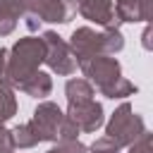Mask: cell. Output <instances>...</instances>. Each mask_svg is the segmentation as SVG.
I'll return each instance as SVG.
<instances>
[{
  "instance_id": "cell-7",
  "label": "cell",
  "mask_w": 153,
  "mask_h": 153,
  "mask_svg": "<svg viewBox=\"0 0 153 153\" xmlns=\"http://www.w3.org/2000/svg\"><path fill=\"white\" fill-rule=\"evenodd\" d=\"M62 117H65V112L60 110L57 103L43 100V103H38V108L33 110V117H31L29 124H31V129L36 131L38 141H57Z\"/></svg>"
},
{
  "instance_id": "cell-14",
  "label": "cell",
  "mask_w": 153,
  "mask_h": 153,
  "mask_svg": "<svg viewBox=\"0 0 153 153\" xmlns=\"http://www.w3.org/2000/svg\"><path fill=\"white\" fill-rule=\"evenodd\" d=\"M17 115V98H14V88L0 81V124H5L7 120H12Z\"/></svg>"
},
{
  "instance_id": "cell-5",
  "label": "cell",
  "mask_w": 153,
  "mask_h": 153,
  "mask_svg": "<svg viewBox=\"0 0 153 153\" xmlns=\"http://www.w3.org/2000/svg\"><path fill=\"white\" fill-rule=\"evenodd\" d=\"M76 12L74 0H29V12L24 14L26 29L36 31L41 22L50 24H67Z\"/></svg>"
},
{
  "instance_id": "cell-9",
  "label": "cell",
  "mask_w": 153,
  "mask_h": 153,
  "mask_svg": "<svg viewBox=\"0 0 153 153\" xmlns=\"http://www.w3.org/2000/svg\"><path fill=\"white\" fill-rule=\"evenodd\" d=\"M74 5H76V12L84 19H88V22L103 26V29H117L120 26L112 0H74Z\"/></svg>"
},
{
  "instance_id": "cell-16",
  "label": "cell",
  "mask_w": 153,
  "mask_h": 153,
  "mask_svg": "<svg viewBox=\"0 0 153 153\" xmlns=\"http://www.w3.org/2000/svg\"><path fill=\"white\" fill-rule=\"evenodd\" d=\"M120 151H122V146H117L108 136H100V139H96L91 143V153H120Z\"/></svg>"
},
{
  "instance_id": "cell-6",
  "label": "cell",
  "mask_w": 153,
  "mask_h": 153,
  "mask_svg": "<svg viewBox=\"0 0 153 153\" xmlns=\"http://www.w3.org/2000/svg\"><path fill=\"white\" fill-rule=\"evenodd\" d=\"M41 41L45 45V65L57 72L60 76H69L76 72V60L67 45V41H62V36H57L55 31H43L41 33Z\"/></svg>"
},
{
  "instance_id": "cell-4",
  "label": "cell",
  "mask_w": 153,
  "mask_h": 153,
  "mask_svg": "<svg viewBox=\"0 0 153 153\" xmlns=\"http://www.w3.org/2000/svg\"><path fill=\"white\" fill-rule=\"evenodd\" d=\"M146 131V124H143V117L134 112V108L129 103H122L108 120L105 124V136L112 139L117 146H129L134 143L141 134Z\"/></svg>"
},
{
  "instance_id": "cell-1",
  "label": "cell",
  "mask_w": 153,
  "mask_h": 153,
  "mask_svg": "<svg viewBox=\"0 0 153 153\" xmlns=\"http://www.w3.org/2000/svg\"><path fill=\"white\" fill-rule=\"evenodd\" d=\"M81 72L86 74L88 84H96V88L105 98H124L136 93V86L122 76V67L112 55H96L84 62H79Z\"/></svg>"
},
{
  "instance_id": "cell-19",
  "label": "cell",
  "mask_w": 153,
  "mask_h": 153,
  "mask_svg": "<svg viewBox=\"0 0 153 153\" xmlns=\"http://www.w3.org/2000/svg\"><path fill=\"white\" fill-rule=\"evenodd\" d=\"M0 81L7 84V48H0Z\"/></svg>"
},
{
  "instance_id": "cell-15",
  "label": "cell",
  "mask_w": 153,
  "mask_h": 153,
  "mask_svg": "<svg viewBox=\"0 0 153 153\" xmlns=\"http://www.w3.org/2000/svg\"><path fill=\"white\" fill-rule=\"evenodd\" d=\"M88 148L79 141V139H74V141H57V146H53L50 151H45V153H86Z\"/></svg>"
},
{
  "instance_id": "cell-12",
  "label": "cell",
  "mask_w": 153,
  "mask_h": 153,
  "mask_svg": "<svg viewBox=\"0 0 153 153\" xmlns=\"http://www.w3.org/2000/svg\"><path fill=\"white\" fill-rule=\"evenodd\" d=\"M65 93H67V103H81V100H91L96 96V88L86 79H69L65 84Z\"/></svg>"
},
{
  "instance_id": "cell-18",
  "label": "cell",
  "mask_w": 153,
  "mask_h": 153,
  "mask_svg": "<svg viewBox=\"0 0 153 153\" xmlns=\"http://www.w3.org/2000/svg\"><path fill=\"white\" fill-rule=\"evenodd\" d=\"M0 153H14L12 136H10V129H5V124H0Z\"/></svg>"
},
{
  "instance_id": "cell-20",
  "label": "cell",
  "mask_w": 153,
  "mask_h": 153,
  "mask_svg": "<svg viewBox=\"0 0 153 153\" xmlns=\"http://www.w3.org/2000/svg\"><path fill=\"white\" fill-rule=\"evenodd\" d=\"M148 38H151V29L146 26V31H143V48H151V41Z\"/></svg>"
},
{
  "instance_id": "cell-13",
  "label": "cell",
  "mask_w": 153,
  "mask_h": 153,
  "mask_svg": "<svg viewBox=\"0 0 153 153\" xmlns=\"http://www.w3.org/2000/svg\"><path fill=\"white\" fill-rule=\"evenodd\" d=\"M10 136H12V146H14V148H33V146L41 143L38 136H36V131L31 129L29 122L17 124L14 129H10Z\"/></svg>"
},
{
  "instance_id": "cell-8",
  "label": "cell",
  "mask_w": 153,
  "mask_h": 153,
  "mask_svg": "<svg viewBox=\"0 0 153 153\" xmlns=\"http://www.w3.org/2000/svg\"><path fill=\"white\" fill-rule=\"evenodd\" d=\"M76 127L79 131H96L98 127H103V105L91 98V100H81V103H67V112H65Z\"/></svg>"
},
{
  "instance_id": "cell-11",
  "label": "cell",
  "mask_w": 153,
  "mask_h": 153,
  "mask_svg": "<svg viewBox=\"0 0 153 153\" xmlns=\"http://www.w3.org/2000/svg\"><path fill=\"white\" fill-rule=\"evenodd\" d=\"M19 91L26 93V96H31V98H45V96H50V91H53V79H50V74H45V72L38 69L33 76H29V79L19 86Z\"/></svg>"
},
{
  "instance_id": "cell-21",
  "label": "cell",
  "mask_w": 153,
  "mask_h": 153,
  "mask_svg": "<svg viewBox=\"0 0 153 153\" xmlns=\"http://www.w3.org/2000/svg\"><path fill=\"white\" fill-rule=\"evenodd\" d=\"M112 2H115V0H112Z\"/></svg>"
},
{
  "instance_id": "cell-2",
  "label": "cell",
  "mask_w": 153,
  "mask_h": 153,
  "mask_svg": "<svg viewBox=\"0 0 153 153\" xmlns=\"http://www.w3.org/2000/svg\"><path fill=\"white\" fill-rule=\"evenodd\" d=\"M69 50L76 60V67L79 62L88 60V57H96V55H115L124 48V36L120 29H103V31H96L91 26H79L72 31L69 36Z\"/></svg>"
},
{
  "instance_id": "cell-17",
  "label": "cell",
  "mask_w": 153,
  "mask_h": 153,
  "mask_svg": "<svg viewBox=\"0 0 153 153\" xmlns=\"http://www.w3.org/2000/svg\"><path fill=\"white\" fill-rule=\"evenodd\" d=\"M127 148H129V153H151V134H148V129H146L134 143H129Z\"/></svg>"
},
{
  "instance_id": "cell-10",
  "label": "cell",
  "mask_w": 153,
  "mask_h": 153,
  "mask_svg": "<svg viewBox=\"0 0 153 153\" xmlns=\"http://www.w3.org/2000/svg\"><path fill=\"white\" fill-rule=\"evenodd\" d=\"M29 12V0H0V36H10Z\"/></svg>"
},
{
  "instance_id": "cell-3",
  "label": "cell",
  "mask_w": 153,
  "mask_h": 153,
  "mask_svg": "<svg viewBox=\"0 0 153 153\" xmlns=\"http://www.w3.org/2000/svg\"><path fill=\"white\" fill-rule=\"evenodd\" d=\"M45 60V45L36 36L19 38L7 50V86L19 88L29 76H33Z\"/></svg>"
}]
</instances>
